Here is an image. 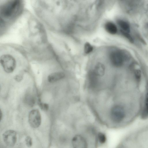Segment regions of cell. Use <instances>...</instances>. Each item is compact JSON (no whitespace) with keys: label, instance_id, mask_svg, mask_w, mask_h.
<instances>
[{"label":"cell","instance_id":"e0dca14e","mask_svg":"<svg viewBox=\"0 0 148 148\" xmlns=\"http://www.w3.org/2000/svg\"><path fill=\"white\" fill-rule=\"evenodd\" d=\"M27 101L29 102V103L30 105L32 106L33 105L34 103V100L33 97H32L31 95H29L28 97H27Z\"/></svg>","mask_w":148,"mask_h":148},{"label":"cell","instance_id":"9c48e42d","mask_svg":"<svg viewBox=\"0 0 148 148\" xmlns=\"http://www.w3.org/2000/svg\"><path fill=\"white\" fill-rule=\"evenodd\" d=\"M93 71L97 76H102L105 73V67L103 64L98 63L95 66Z\"/></svg>","mask_w":148,"mask_h":148},{"label":"cell","instance_id":"2e32d148","mask_svg":"<svg viewBox=\"0 0 148 148\" xmlns=\"http://www.w3.org/2000/svg\"><path fill=\"white\" fill-rule=\"evenodd\" d=\"M39 105L41 109L43 110H46L48 109V105L46 103H40Z\"/></svg>","mask_w":148,"mask_h":148},{"label":"cell","instance_id":"6da1fadb","mask_svg":"<svg viewBox=\"0 0 148 148\" xmlns=\"http://www.w3.org/2000/svg\"><path fill=\"white\" fill-rule=\"evenodd\" d=\"M23 8V3L21 1H8L1 7V16L3 18H13L20 14Z\"/></svg>","mask_w":148,"mask_h":148},{"label":"cell","instance_id":"30bf717a","mask_svg":"<svg viewBox=\"0 0 148 148\" xmlns=\"http://www.w3.org/2000/svg\"><path fill=\"white\" fill-rule=\"evenodd\" d=\"M105 28L108 33L112 34H115L117 31V28L116 25L111 22H108L106 24Z\"/></svg>","mask_w":148,"mask_h":148},{"label":"cell","instance_id":"277c9868","mask_svg":"<svg viewBox=\"0 0 148 148\" xmlns=\"http://www.w3.org/2000/svg\"><path fill=\"white\" fill-rule=\"evenodd\" d=\"M28 121L30 125L34 128L39 126L41 123V118L39 110L34 109L31 111L29 114Z\"/></svg>","mask_w":148,"mask_h":148},{"label":"cell","instance_id":"7a4b0ae2","mask_svg":"<svg viewBox=\"0 0 148 148\" xmlns=\"http://www.w3.org/2000/svg\"><path fill=\"white\" fill-rule=\"evenodd\" d=\"M125 117V113L123 108L121 106L116 105L113 106L110 111V122L108 127L117 128L123 121Z\"/></svg>","mask_w":148,"mask_h":148},{"label":"cell","instance_id":"9a60e30c","mask_svg":"<svg viewBox=\"0 0 148 148\" xmlns=\"http://www.w3.org/2000/svg\"><path fill=\"white\" fill-rule=\"evenodd\" d=\"M25 141L26 145L29 147H31L32 145V140L31 138L29 136H27L25 139Z\"/></svg>","mask_w":148,"mask_h":148},{"label":"cell","instance_id":"ac0fdd59","mask_svg":"<svg viewBox=\"0 0 148 148\" xmlns=\"http://www.w3.org/2000/svg\"><path fill=\"white\" fill-rule=\"evenodd\" d=\"M0 119H1V117H2V113H1V111H0Z\"/></svg>","mask_w":148,"mask_h":148},{"label":"cell","instance_id":"5bb4252c","mask_svg":"<svg viewBox=\"0 0 148 148\" xmlns=\"http://www.w3.org/2000/svg\"><path fill=\"white\" fill-rule=\"evenodd\" d=\"M121 32L123 35L126 37L131 42H133V39L131 36L129 34V33L124 32L121 30Z\"/></svg>","mask_w":148,"mask_h":148},{"label":"cell","instance_id":"8fae6325","mask_svg":"<svg viewBox=\"0 0 148 148\" xmlns=\"http://www.w3.org/2000/svg\"><path fill=\"white\" fill-rule=\"evenodd\" d=\"M117 23L121 28V30L128 33L130 32V25L126 22L122 20L119 19L117 21Z\"/></svg>","mask_w":148,"mask_h":148},{"label":"cell","instance_id":"8992f818","mask_svg":"<svg viewBox=\"0 0 148 148\" xmlns=\"http://www.w3.org/2000/svg\"><path fill=\"white\" fill-rule=\"evenodd\" d=\"M3 138L5 145L8 147H12L14 146L16 143V134L13 130H8L3 134Z\"/></svg>","mask_w":148,"mask_h":148},{"label":"cell","instance_id":"4fadbf2b","mask_svg":"<svg viewBox=\"0 0 148 148\" xmlns=\"http://www.w3.org/2000/svg\"><path fill=\"white\" fill-rule=\"evenodd\" d=\"M93 48L89 43L87 42L85 44L84 46V51L86 53H89L93 50Z\"/></svg>","mask_w":148,"mask_h":148},{"label":"cell","instance_id":"3957f363","mask_svg":"<svg viewBox=\"0 0 148 148\" xmlns=\"http://www.w3.org/2000/svg\"><path fill=\"white\" fill-rule=\"evenodd\" d=\"M0 63L4 71L7 73L12 72L16 66V61L11 55L5 54L0 58Z\"/></svg>","mask_w":148,"mask_h":148},{"label":"cell","instance_id":"5b68a950","mask_svg":"<svg viewBox=\"0 0 148 148\" xmlns=\"http://www.w3.org/2000/svg\"><path fill=\"white\" fill-rule=\"evenodd\" d=\"M109 57L111 63L115 67H119L123 65L124 57L122 53L120 51H112L110 53Z\"/></svg>","mask_w":148,"mask_h":148},{"label":"cell","instance_id":"7c38bea8","mask_svg":"<svg viewBox=\"0 0 148 148\" xmlns=\"http://www.w3.org/2000/svg\"><path fill=\"white\" fill-rule=\"evenodd\" d=\"M148 116V93L147 94L145 100V107L143 116L146 117Z\"/></svg>","mask_w":148,"mask_h":148},{"label":"cell","instance_id":"ba28073f","mask_svg":"<svg viewBox=\"0 0 148 148\" xmlns=\"http://www.w3.org/2000/svg\"><path fill=\"white\" fill-rule=\"evenodd\" d=\"M65 76L62 72H56L50 74L48 77V81L50 83L56 82L63 78Z\"/></svg>","mask_w":148,"mask_h":148},{"label":"cell","instance_id":"52a82bcc","mask_svg":"<svg viewBox=\"0 0 148 148\" xmlns=\"http://www.w3.org/2000/svg\"><path fill=\"white\" fill-rule=\"evenodd\" d=\"M88 84L89 86L91 88H95L98 84L97 76L93 71H90L88 75Z\"/></svg>","mask_w":148,"mask_h":148}]
</instances>
